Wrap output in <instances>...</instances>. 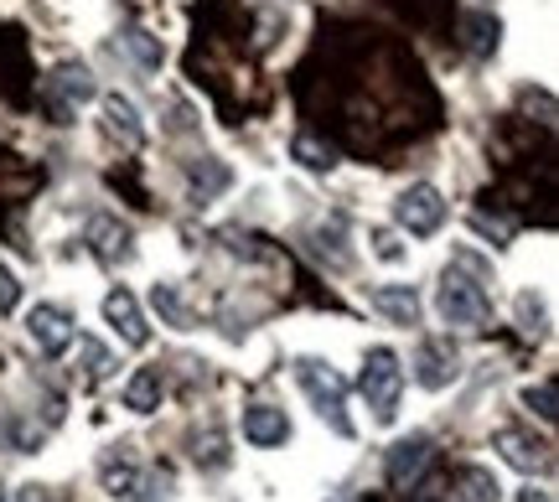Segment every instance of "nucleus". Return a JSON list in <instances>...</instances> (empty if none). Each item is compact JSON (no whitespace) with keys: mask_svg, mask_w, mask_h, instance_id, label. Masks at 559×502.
<instances>
[{"mask_svg":"<svg viewBox=\"0 0 559 502\" xmlns=\"http://www.w3.org/2000/svg\"><path fill=\"white\" fill-rule=\"evenodd\" d=\"M296 383H300V394L311 399L317 420L326 425L332 435H342V441H353V435H358V425H353V415H347V383H342V373L332 368V362L296 358Z\"/></svg>","mask_w":559,"mask_h":502,"instance_id":"f257e3e1","label":"nucleus"},{"mask_svg":"<svg viewBox=\"0 0 559 502\" xmlns=\"http://www.w3.org/2000/svg\"><path fill=\"white\" fill-rule=\"evenodd\" d=\"M358 389L368 409H373V425H394L400 420V399H404V362L394 347H368L358 373Z\"/></svg>","mask_w":559,"mask_h":502,"instance_id":"f03ea898","label":"nucleus"},{"mask_svg":"<svg viewBox=\"0 0 559 502\" xmlns=\"http://www.w3.org/2000/svg\"><path fill=\"white\" fill-rule=\"evenodd\" d=\"M436 316L445 326H481L492 316V296H487V280L466 275L461 264H451L440 275V290H436Z\"/></svg>","mask_w":559,"mask_h":502,"instance_id":"7ed1b4c3","label":"nucleus"},{"mask_svg":"<svg viewBox=\"0 0 559 502\" xmlns=\"http://www.w3.org/2000/svg\"><path fill=\"white\" fill-rule=\"evenodd\" d=\"M445 213H451V202L430 181H415V187H404L400 198H394V223H400V234H409V239H436L440 228H445Z\"/></svg>","mask_w":559,"mask_h":502,"instance_id":"20e7f679","label":"nucleus"},{"mask_svg":"<svg viewBox=\"0 0 559 502\" xmlns=\"http://www.w3.org/2000/svg\"><path fill=\"white\" fill-rule=\"evenodd\" d=\"M26 337H32V347H37L41 358H62V352L73 347V337H79L73 311L58 301H37L26 311Z\"/></svg>","mask_w":559,"mask_h":502,"instance_id":"39448f33","label":"nucleus"},{"mask_svg":"<svg viewBox=\"0 0 559 502\" xmlns=\"http://www.w3.org/2000/svg\"><path fill=\"white\" fill-rule=\"evenodd\" d=\"M456 379H461L456 342L451 337H419V347H415V383L419 389L440 394V389H451Z\"/></svg>","mask_w":559,"mask_h":502,"instance_id":"423d86ee","label":"nucleus"},{"mask_svg":"<svg viewBox=\"0 0 559 502\" xmlns=\"http://www.w3.org/2000/svg\"><path fill=\"white\" fill-rule=\"evenodd\" d=\"M88 99H99V83H94V73L83 62H62L58 73L47 79V104L58 109V120H68L73 104H88Z\"/></svg>","mask_w":559,"mask_h":502,"instance_id":"0eeeda50","label":"nucleus"},{"mask_svg":"<svg viewBox=\"0 0 559 502\" xmlns=\"http://www.w3.org/2000/svg\"><path fill=\"white\" fill-rule=\"evenodd\" d=\"M436 462V445H430V435H409V441H394L389 445V462H383V471H389V487H415L419 477H425V466Z\"/></svg>","mask_w":559,"mask_h":502,"instance_id":"6e6552de","label":"nucleus"},{"mask_svg":"<svg viewBox=\"0 0 559 502\" xmlns=\"http://www.w3.org/2000/svg\"><path fill=\"white\" fill-rule=\"evenodd\" d=\"M239 430L254 451H275V445L290 441V415L280 404H249L239 415Z\"/></svg>","mask_w":559,"mask_h":502,"instance_id":"1a4fd4ad","label":"nucleus"},{"mask_svg":"<svg viewBox=\"0 0 559 502\" xmlns=\"http://www.w3.org/2000/svg\"><path fill=\"white\" fill-rule=\"evenodd\" d=\"M492 445L502 451V462L519 466V471H528V477L555 466V456H549V441L528 435V430H498V435H492Z\"/></svg>","mask_w":559,"mask_h":502,"instance_id":"9d476101","label":"nucleus"},{"mask_svg":"<svg viewBox=\"0 0 559 502\" xmlns=\"http://www.w3.org/2000/svg\"><path fill=\"white\" fill-rule=\"evenodd\" d=\"M104 322L115 326L130 347H145V342H151V326H145V316H140V301L130 296V290H120V285L104 296Z\"/></svg>","mask_w":559,"mask_h":502,"instance_id":"9b49d317","label":"nucleus"},{"mask_svg":"<svg viewBox=\"0 0 559 502\" xmlns=\"http://www.w3.org/2000/svg\"><path fill=\"white\" fill-rule=\"evenodd\" d=\"M368 306L379 311V316H389L394 326H419V296H415V285H373L368 290Z\"/></svg>","mask_w":559,"mask_h":502,"instance_id":"f8f14e48","label":"nucleus"},{"mask_svg":"<svg viewBox=\"0 0 559 502\" xmlns=\"http://www.w3.org/2000/svg\"><path fill=\"white\" fill-rule=\"evenodd\" d=\"M88 243H94V254L104 264H124L135 254V234H130V223L120 218H94L88 223Z\"/></svg>","mask_w":559,"mask_h":502,"instance_id":"ddd939ff","label":"nucleus"},{"mask_svg":"<svg viewBox=\"0 0 559 502\" xmlns=\"http://www.w3.org/2000/svg\"><path fill=\"white\" fill-rule=\"evenodd\" d=\"M228 187H234L228 162H218V156H198V162H187V192H192V202H213V198H223Z\"/></svg>","mask_w":559,"mask_h":502,"instance_id":"4468645a","label":"nucleus"},{"mask_svg":"<svg viewBox=\"0 0 559 502\" xmlns=\"http://www.w3.org/2000/svg\"><path fill=\"white\" fill-rule=\"evenodd\" d=\"M461 41H466L472 58H492L502 47V21L492 11H466L461 16Z\"/></svg>","mask_w":559,"mask_h":502,"instance_id":"2eb2a0df","label":"nucleus"},{"mask_svg":"<svg viewBox=\"0 0 559 502\" xmlns=\"http://www.w3.org/2000/svg\"><path fill=\"white\" fill-rule=\"evenodd\" d=\"M104 124H109V135L120 145H130L135 151L140 141H145V124H140V109L124 94H104Z\"/></svg>","mask_w":559,"mask_h":502,"instance_id":"dca6fc26","label":"nucleus"},{"mask_svg":"<svg viewBox=\"0 0 559 502\" xmlns=\"http://www.w3.org/2000/svg\"><path fill=\"white\" fill-rule=\"evenodd\" d=\"M160 394H166V373L160 368H135V379L124 383V409L151 415V409H160Z\"/></svg>","mask_w":559,"mask_h":502,"instance_id":"f3484780","label":"nucleus"},{"mask_svg":"<svg viewBox=\"0 0 559 502\" xmlns=\"http://www.w3.org/2000/svg\"><path fill=\"white\" fill-rule=\"evenodd\" d=\"M151 306H156V316L171 332H192V311H187V301H181V285L177 280H156L151 285Z\"/></svg>","mask_w":559,"mask_h":502,"instance_id":"a211bd4d","label":"nucleus"},{"mask_svg":"<svg viewBox=\"0 0 559 502\" xmlns=\"http://www.w3.org/2000/svg\"><path fill=\"white\" fill-rule=\"evenodd\" d=\"M456 498L461 502H502V487L487 466H461L456 471Z\"/></svg>","mask_w":559,"mask_h":502,"instance_id":"6ab92c4d","label":"nucleus"},{"mask_svg":"<svg viewBox=\"0 0 559 502\" xmlns=\"http://www.w3.org/2000/svg\"><path fill=\"white\" fill-rule=\"evenodd\" d=\"M120 47L140 62V68H145V73H160V62H166V47H160V37L140 32V26H124V32H120Z\"/></svg>","mask_w":559,"mask_h":502,"instance_id":"aec40b11","label":"nucleus"},{"mask_svg":"<svg viewBox=\"0 0 559 502\" xmlns=\"http://www.w3.org/2000/svg\"><path fill=\"white\" fill-rule=\"evenodd\" d=\"M290 162H300L306 171H337V145L317 141V135H296L290 141Z\"/></svg>","mask_w":559,"mask_h":502,"instance_id":"412c9836","label":"nucleus"},{"mask_svg":"<svg viewBox=\"0 0 559 502\" xmlns=\"http://www.w3.org/2000/svg\"><path fill=\"white\" fill-rule=\"evenodd\" d=\"M368 249H373V260H383V264L409 260V243H404V234H394V228H368Z\"/></svg>","mask_w":559,"mask_h":502,"instance_id":"4be33fe9","label":"nucleus"},{"mask_svg":"<svg viewBox=\"0 0 559 502\" xmlns=\"http://www.w3.org/2000/svg\"><path fill=\"white\" fill-rule=\"evenodd\" d=\"M79 362H83L88 379H109V373H115V352L94 337H79Z\"/></svg>","mask_w":559,"mask_h":502,"instance_id":"5701e85b","label":"nucleus"},{"mask_svg":"<svg viewBox=\"0 0 559 502\" xmlns=\"http://www.w3.org/2000/svg\"><path fill=\"white\" fill-rule=\"evenodd\" d=\"M523 404L539 415L544 425H555V415H559V399H555V379H544V383H528L523 389Z\"/></svg>","mask_w":559,"mask_h":502,"instance_id":"b1692460","label":"nucleus"},{"mask_svg":"<svg viewBox=\"0 0 559 502\" xmlns=\"http://www.w3.org/2000/svg\"><path fill=\"white\" fill-rule=\"evenodd\" d=\"M519 322H523V332H528V337H544V332H549V316H544V306L534 301V290H523L519 296Z\"/></svg>","mask_w":559,"mask_h":502,"instance_id":"393cba45","label":"nucleus"},{"mask_svg":"<svg viewBox=\"0 0 559 502\" xmlns=\"http://www.w3.org/2000/svg\"><path fill=\"white\" fill-rule=\"evenodd\" d=\"M317 254H321V260L332 254V264H347V260H353V254L342 249V228H337V223H332V234H326V228L317 234Z\"/></svg>","mask_w":559,"mask_h":502,"instance_id":"a878e982","label":"nucleus"},{"mask_svg":"<svg viewBox=\"0 0 559 502\" xmlns=\"http://www.w3.org/2000/svg\"><path fill=\"white\" fill-rule=\"evenodd\" d=\"M16 306H21V285H16V275L0 264V316H11Z\"/></svg>","mask_w":559,"mask_h":502,"instance_id":"bb28decb","label":"nucleus"},{"mask_svg":"<svg viewBox=\"0 0 559 502\" xmlns=\"http://www.w3.org/2000/svg\"><path fill=\"white\" fill-rule=\"evenodd\" d=\"M519 502H555V492H549V487H534V482H528L519 492Z\"/></svg>","mask_w":559,"mask_h":502,"instance_id":"cd10ccee","label":"nucleus"},{"mask_svg":"<svg viewBox=\"0 0 559 502\" xmlns=\"http://www.w3.org/2000/svg\"><path fill=\"white\" fill-rule=\"evenodd\" d=\"M0 502H5V492H0Z\"/></svg>","mask_w":559,"mask_h":502,"instance_id":"c85d7f7f","label":"nucleus"}]
</instances>
